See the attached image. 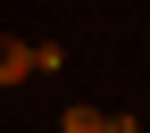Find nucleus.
I'll return each mask as SVG.
<instances>
[{
  "label": "nucleus",
  "mask_w": 150,
  "mask_h": 133,
  "mask_svg": "<svg viewBox=\"0 0 150 133\" xmlns=\"http://www.w3.org/2000/svg\"><path fill=\"white\" fill-rule=\"evenodd\" d=\"M59 133H108V117H100V108H67Z\"/></svg>",
  "instance_id": "f03ea898"
},
{
  "label": "nucleus",
  "mask_w": 150,
  "mask_h": 133,
  "mask_svg": "<svg viewBox=\"0 0 150 133\" xmlns=\"http://www.w3.org/2000/svg\"><path fill=\"white\" fill-rule=\"evenodd\" d=\"M33 75V42H8V33H0V83H25Z\"/></svg>",
  "instance_id": "f257e3e1"
}]
</instances>
